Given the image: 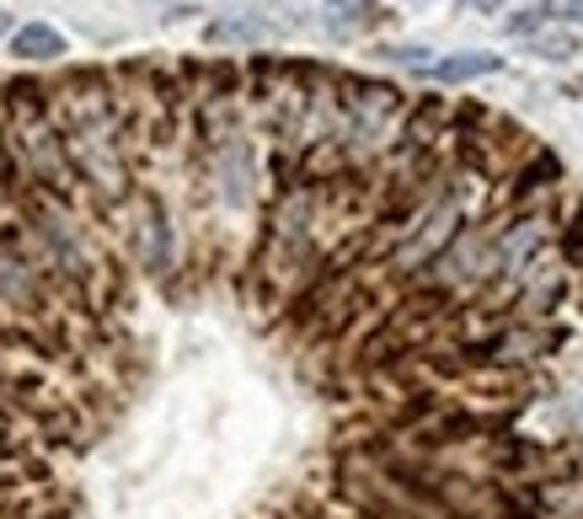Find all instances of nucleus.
Segmentation results:
<instances>
[{"label":"nucleus","mask_w":583,"mask_h":519,"mask_svg":"<svg viewBox=\"0 0 583 519\" xmlns=\"http://www.w3.org/2000/svg\"><path fill=\"white\" fill-rule=\"evenodd\" d=\"M124 204L135 209V220H129V247H135V258L145 262L150 273H166V262H172V225H166L161 199L129 193Z\"/></svg>","instance_id":"nucleus-1"},{"label":"nucleus","mask_w":583,"mask_h":519,"mask_svg":"<svg viewBox=\"0 0 583 519\" xmlns=\"http://www.w3.org/2000/svg\"><path fill=\"white\" fill-rule=\"evenodd\" d=\"M503 59L498 54H455V59H444V64H429V75L444 81V86H455V81H477L487 70H498Z\"/></svg>","instance_id":"nucleus-2"},{"label":"nucleus","mask_w":583,"mask_h":519,"mask_svg":"<svg viewBox=\"0 0 583 519\" xmlns=\"http://www.w3.org/2000/svg\"><path fill=\"white\" fill-rule=\"evenodd\" d=\"M11 54H16V59H59V54H65V38H59L54 27H44V22H33V27H22V33L11 38Z\"/></svg>","instance_id":"nucleus-3"},{"label":"nucleus","mask_w":583,"mask_h":519,"mask_svg":"<svg viewBox=\"0 0 583 519\" xmlns=\"http://www.w3.org/2000/svg\"><path fill=\"white\" fill-rule=\"evenodd\" d=\"M535 49L546 54V59H573V54H579V38H573V33H551V38H535Z\"/></svg>","instance_id":"nucleus-4"},{"label":"nucleus","mask_w":583,"mask_h":519,"mask_svg":"<svg viewBox=\"0 0 583 519\" xmlns=\"http://www.w3.org/2000/svg\"><path fill=\"white\" fill-rule=\"evenodd\" d=\"M573 252H583V209L573 214Z\"/></svg>","instance_id":"nucleus-5"},{"label":"nucleus","mask_w":583,"mask_h":519,"mask_svg":"<svg viewBox=\"0 0 583 519\" xmlns=\"http://www.w3.org/2000/svg\"><path fill=\"white\" fill-rule=\"evenodd\" d=\"M5 27H11V11H5V5H0V33H5Z\"/></svg>","instance_id":"nucleus-6"},{"label":"nucleus","mask_w":583,"mask_h":519,"mask_svg":"<svg viewBox=\"0 0 583 519\" xmlns=\"http://www.w3.org/2000/svg\"><path fill=\"white\" fill-rule=\"evenodd\" d=\"M471 5H482V11H498V0H471Z\"/></svg>","instance_id":"nucleus-7"},{"label":"nucleus","mask_w":583,"mask_h":519,"mask_svg":"<svg viewBox=\"0 0 583 519\" xmlns=\"http://www.w3.org/2000/svg\"><path fill=\"white\" fill-rule=\"evenodd\" d=\"M573 11H579V16H583V0H573Z\"/></svg>","instance_id":"nucleus-8"}]
</instances>
